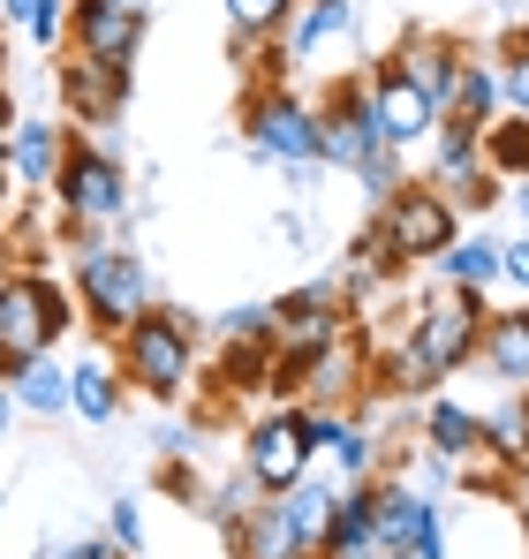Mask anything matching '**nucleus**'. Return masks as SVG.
Wrapping results in <instances>:
<instances>
[{
	"instance_id": "f257e3e1",
	"label": "nucleus",
	"mask_w": 529,
	"mask_h": 559,
	"mask_svg": "<svg viewBox=\"0 0 529 559\" xmlns=\"http://www.w3.org/2000/svg\"><path fill=\"white\" fill-rule=\"evenodd\" d=\"M114 371H121L129 393H144V401H160V408L189 401V378H197V318H189L181 302H152V310L114 341Z\"/></svg>"
},
{
	"instance_id": "f03ea898",
	"label": "nucleus",
	"mask_w": 529,
	"mask_h": 559,
	"mask_svg": "<svg viewBox=\"0 0 529 559\" xmlns=\"http://www.w3.org/2000/svg\"><path fill=\"white\" fill-rule=\"evenodd\" d=\"M69 295H77L84 325L106 341V348H114V341H121L152 302H160L144 250H129V242H84V250L69 258Z\"/></svg>"
},
{
	"instance_id": "7ed1b4c3",
	"label": "nucleus",
	"mask_w": 529,
	"mask_h": 559,
	"mask_svg": "<svg viewBox=\"0 0 529 559\" xmlns=\"http://www.w3.org/2000/svg\"><path fill=\"white\" fill-rule=\"evenodd\" d=\"M84 318H77V295L46 265H8L0 273V356L23 371L38 356H54V341H69Z\"/></svg>"
},
{
	"instance_id": "20e7f679",
	"label": "nucleus",
	"mask_w": 529,
	"mask_h": 559,
	"mask_svg": "<svg viewBox=\"0 0 529 559\" xmlns=\"http://www.w3.org/2000/svg\"><path fill=\"white\" fill-rule=\"evenodd\" d=\"M54 212H61V235L84 250V242H106V227H121L129 219V175H121V159H114V144H84V136H69V159H61V175H54Z\"/></svg>"
},
{
	"instance_id": "39448f33",
	"label": "nucleus",
	"mask_w": 529,
	"mask_h": 559,
	"mask_svg": "<svg viewBox=\"0 0 529 559\" xmlns=\"http://www.w3.org/2000/svg\"><path fill=\"white\" fill-rule=\"evenodd\" d=\"M484 318H492L484 295H469V287H432L424 302L401 310V341H409V356H416L432 378H454V371L477 364V348H484Z\"/></svg>"
},
{
	"instance_id": "423d86ee",
	"label": "nucleus",
	"mask_w": 529,
	"mask_h": 559,
	"mask_svg": "<svg viewBox=\"0 0 529 559\" xmlns=\"http://www.w3.org/2000/svg\"><path fill=\"white\" fill-rule=\"evenodd\" d=\"M243 136H250V152L264 167H287V175L326 167V152H318V98L287 92V84L243 92Z\"/></svg>"
},
{
	"instance_id": "0eeeda50",
	"label": "nucleus",
	"mask_w": 529,
	"mask_h": 559,
	"mask_svg": "<svg viewBox=\"0 0 529 559\" xmlns=\"http://www.w3.org/2000/svg\"><path fill=\"white\" fill-rule=\"evenodd\" d=\"M371 227H378V242L393 250L401 273H409V265H432L446 242H461V212H454L432 182H409L401 197H386Z\"/></svg>"
},
{
	"instance_id": "6e6552de",
	"label": "nucleus",
	"mask_w": 529,
	"mask_h": 559,
	"mask_svg": "<svg viewBox=\"0 0 529 559\" xmlns=\"http://www.w3.org/2000/svg\"><path fill=\"white\" fill-rule=\"evenodd\" d=\"M243 476L258 484L264 499H280V491H295V484L310 476V431H303V408L272 401V408H258V416L243 424Z\"/></svg>"
},
{
	"instance_id": "1a4fd4ad",
	"label": "nucleus",
	"mask_w": 529,
	"mask_h": 559,
	"mask_svg": "<svg viewBox=\"0 0 529 559\" xmlns=\"http://www.w3.org/2000/svg\"><path fill=\"white\" fill-rule=\"evenodd\" d=\"M349 295L341 280H303L287 295H272V348H295V356H318L349 333Z\"/></svg>"
},
{
	"instance_id": "9d476101",
	"label": "nucleus",
	"mask_w": 529,
	"mask_h": 559,
	"mask_svg": "<svg viewBox=\"0 0 529 559\" xmlns=\"http://www.w3.org/2000/svg\"><path fill=\"white\" fill-rule=\"evenodd\" d=\"M363 98H371V121H378V136H386L393 152H416V144H432V136H439V106L416 92L386 53L363 69Z\"/></svg>"
},
{
	"instance_id": "9b49d317",
	"label": "nucleus",
	"mask_w": 529,
	"mask_h": 559,
	"mask_svg": "<svg viewBox=\"0 0 529 559\" xmlns=\"http://www.w3.org/2000/svg\"><path fill=\"white\" fill-rule=\"evenodd\" d=\"M54 98H61V114L77 129H114L129 114V98H137V76L129 69H106V61H84V53H61Z\"/></svg>"
},
{
	"instance_id": "f8f14e48",
	"label": "nucleus",
	"mask_w": 529,
	"mask_h": 559,
	"mask_svg": "<svg viewBox=\"0 0 529 559\" xmlns=\"http://www.w3.org/2000/svg\"><path fill=\"white\" fill-rule=\"evenodd\" d=\"M69 53L106 61V69H137V53H144V8H121V0H69Z\"/></svg>"
},
{
	"instance_id": "ddd939ff",
	"label": "nucleus",
	"mask_w": 529,
	"mask_h": 559,
	"mask_svg": "<svg viewBox=\"0 0 529 559\" xmlns=\"http://www.w3.org/2000/svg\"><path fill=\"white\" fill-rule=\"evenodd\" d=\"M378 121H371V98H363V76H333L326 98H318V152L326 167H363V152H378Z\"/></svg>"
},
{
	"instance_id": "4468645a",
	"label": "nucleus",
	"mask_w": 529,
	"mask_h": 559,
	"mask_svg": "<svg viewBox=\"0 0 529 559\" xmlns=\"http://www.w3.org/2000/svg\"><path fill=\"white\" fill-rule=\"evenodd\" d=\"M461 53H469L461 38H446V31H432V23H416V31H401V46H393L386 61H393V69H401V76H409V84H416V92L446 114L454 76H461Z\"/></svg>"
},
{
	"instance_id": "2eb2a0df",
	"label": "nucleus",
	"mask_w": 529,
	"mask_h": 559,
	"mask_svg": "<svg viewBox=\"0 0 529 559\" xmlns=\"http://www.w3.org/2000/svg\"><path fill=\"white\" fill-rule=\"evenodd\" d=\"M61 159H69V129L61 121H38V114H15V129H8V182L54 189Z\"/></svg>"
},
{
	"instance_id": "dca6fc26",
	"label": "nucleus",
	"mask_w": 529,
	"mask_h": 559,
	"mask_svg": "<svg viewBox=\"0 0 529 559\" xmlns=\"http://www.w3.org/2000/svg\"><path fill=\"white\" fill-rule=\"evenodd\" d=\"M499 114H507L499 61H492V53H461V76H454V98H446L439 121H461V129H492Z\"/></svg>"
},
{
	"instance_id": "f3484780",
	"label": "nucleus",
	"mask_w": 529,
	"mask_h": 559,
	"mask_svg": "<svg viewBox=\"0 0 529 559\" xmlns=\"http://www.w3.org/2000/svg\"><path fill=\"white\" fill-rule=\"evenodd\" d=\"M355 38V8L349 0H303L295 8V23H287V38H280V53H287V69H310L326 46H341Z\"/></svg>"
},
{
	"instance_id": "a211bd4d",
	"label": "nucleus",
	"mask_w": 529,
	"mask_h": 559,
	"mask_svg": "<svg viewBox=\"0 0 529 559\" xmlns=\"http://www.w3.org/2000/svg\"><path fill=\"white\" fill-rule=\"evenodd\" d=\"M280 514H287L295 545H303V552L318 559V552H326V530H333V514H341V484L310 468V476H303L295 491H280Z\"/></svg>"
},
{
	"instance_id": "6ab92c4d",
	"label": "nucleus",
	"mask_w": 529,
	"mask_h": 559,
	"mask_svg": "<svg viewBox=\"0 0 529 559\" xmlns=\"http://www.w3.org/2000/svg\"><path fill=\"white\" fill-rule=\"evenodd\" d=\"M477 364L499 378L507 393H529V310H492V318H484Z\"/></svg>"
},
{
	"instance_id": "aec40b11",
	"label": "nucleus",
	"mask_w": 529,
	"mask_h": 559,
	"mask_svg": "<svg viewBox=\"0 0 529 559\" xmlns=\"http://www.w3.org/2000/svg\"><path fill=\"white\" fill-rule=\"evenodd\" d=\"M416 439H424V454L446 462V476H454V462H469V454L484 447V416H477V408H461V401H424Z\"/></svg>"
},
{
	"instance_id": "412c9836",
	"label": "nucleus",
	"mask_w": 529,
	"mask_h": 559,
	"mask_svg": "<svg viewBox=\"0 0 529 559\" xmlns=\"http://www.w3.org/2000/svg\"><path fill=\"white\" fill-rule=\"evenodd\" d=\"M227 552H235V559H310L303 545H295V530H287L280 499H258V507L227 530Z\"/></svg>"
},
{
	"instance_id": "4be33fe9",
	"label": "nucleus",
	"mask_w": 529,
	"mask_h": 559,
	"mask_svg": "<svg viewBox=\"0 0 529 559\" xmlns=\"http://www.w3.org/2000/svg\"><path fill=\"white\" fill-rule=\"evenodd\" d=\"M69 408H77L84 424H114V416H121V371H114V356L69 364Z\"/></svg>"
},
{
	"instance_id": "5701e85b",
	"label": "nucleus",
	"mask_w": 529,
	"mask_h": 559,
	"mask_svg": "<svg viewBox=\"0 0 529 559\" xmlns=\"http://www.w3.org/2000/svg\"><path fill=\"white\" fill-rule=\"evenodd\" d=\"M432 273H439V287L492 295V280H499V242H484V235H461V242H446L439 258H432Z\"/></svg>"
},
{
	"instance_id": "b1692460",
	"label": "nucleus",
	"mask_w": 529,
	"mask_h": 559,
	"mask_svg": "<svg viewBox=\"0 0 529 559\" xmlns=\"http://www.w3.org/2000/svg\"><path fill=\"white\" fill-rule=\"evenodd\" d=\"M212 378H220V393H235V401L264 393V378H272V341H220Z\"/></svg>"
},
{
	"instance_id": "393cba45",
	"label": "nucleus",
	"mask_w": 529,
	"mask_h": 559,
	"mask_svg": "<svg viewBox=\"0 0 529 559\" xmlns=\"http://www.w3.org/2000/svg\"><path fill=\"white\" fill-rule=\"evenodd\" d=\"M8 393H15V408H23V416H69V371H61L54 356L23 364V371L8 378Z\"/></svg>"
},
{
	"instance_id": "a878e982",
	"label": "nucleus",
	"mask_w": 529,
	"mask_h": 559,
	"mask_svg": "<svg viewBox=\"0 0 529 559\" xmlns=\"http://www.w3.org/2000/svg\"><path fill=\"white\" fill-rule=\"evenodd\" d=\"M484 447H492L507 468L529 462V393H507V401L484 416Z\"/></svg>"
},
{
	"instance_id": "bb28decb",
	"label": "nucleus",
	"mask_w": 529,
	"mask_h": 559,
	"mask_svg": "<svg viewBox=\"0 0 529 559\" xmlns=\"http://www.w3.org/2000/svg\"><path fill=\"white\" fill-rule=\"evenodd\" d=\"M484 167H492L499 182H522L529 175V121L522 114H499V121L484 129Z\"/></svg>"
},
{
	"instance_id": "cd10ccee",
	"label": "nucleus",
	"mask_w": 529,
	"mask_h": 559,
	"mask_svg": "<svg viewBox=\"0 0 529 559\" xmlns=\"http://www.w3.org/2000/svg\"><path fill=\"white\" fill-rule=\"evenodd\" d=\"M220 8H227L235 38H287V23H295L303 0H220Z\"/></svg>"
},
{
	"instance_id": "c85d7f7f",
	"label": "nucleus",
	"mask_w": 529,
	"mask_h": 559,
	"mask_svg": "<svg viewBox=\"0 0 529 559\" xmlns=\"http://www.w3.org/2000/svg\"><path fill=\"white\" fill-rule=\"evenodd\" d=\"M492 61H499V84H507V114L529 121V23H515V31L492 46Z\"/></svg>"
},
{
	"instance_id": "c756f323",
	"label": "nucleus",
	"mask_w": 529,
	"mask_h": 559,
	"mask_svg": "<svg viewBox=\"0 0 529 559\" xmlns=\"http://www.w3.org/2000/svg\"><path fill=\"white\" fill-rule=\"evenodd\" d=\"M258 499H264V491L250 484V476H243V468H235L227 484H212V499H204V514H212V530L227 537V530H235V522H243V514H250Z\"/></svg>"
},
{
	"instance_id": "7c9ffc66",
	"label": "nucleus",
	"mask_w": 529,
	"mask_h": 559,
	"mask_svg": "<svg viewBox=\"0 0 529 559\" xmlns=\"http://www.w3.org/2000/svg\"><path fill=\"white\" fill-rule=\"evenodd\" d=\"M106 545L121 559H144V507H137V499H114V507H106Z\"/></svg>"
},
{
	"instance_id": "2f4dec72",
	"label": "nucleus",
	"mask_w": 529,
	"mask_h": 559,
	"mask_svg": "<svg viewBox=\"0 0 529 559\" xmlns=\"http://www.w3.org/2000/svg\"><path fill=\"white\" fill-rule=\"evenodd\" d=\"M220 341H272V302H235L220 318Z\"/></svg>"
},
{
	"instance_id": "473e14b6",
	"label": "nucleus",
	"mask_w": 529,
	"mask_h": 559,
	"mask_svg": "<svg viewBox=\"0 0 529 559\" xmlns=\"http://www.w3.org/2000/svg\"><path fill=\"white\" fill-rule=\"evenodd\" d=\"M23 38L31 46H69V0H38L31 23H23Z\"/></svg>"
},
{
	"instance_id": "72a5a7b5",
	"label": "nucleus",
	"mask_w": 529,
	"mask_h": 559,
	"mask_svg": "<svg viewBox=\"0 0 529 559\" xmlns=\"http://www.w3.org/2000/svg\"><path fill=\"white\" fill-rule=\"evenodd\" d=\"M160 491L181 499V507H204V499H212V484H204V468H197V462H167V468H160Z\"/></svg>"
},
{
	"instance_id": "f704fd0d",
	"label": "nucleus",
	"mask_w": 529,
	"mask_h": 559,
	"mask_svg": "<svg viewBox=\"0 0 529 559\" xmlns=\"http://www.w3.org/2000/svg\"><path fill=\"white\" fill-rule=\"evenodd\" d=\"M499 280H515V287H529V235H515V242H499Z\"/></svg>"
},
{
	"instance_id": "c9c22d12",
	"label": "nucleus",
	"mask_w": 529,
	"mask_h": 559,
	"mask_svg": "<svg viewBox=\"0 0 529 559\" xmlns=\"http://www.w3.org/2000/svg\"><path fill=\"white\" fill-rule=\"evenodd\" d=\"M31 8H38V0H0V31H23V23H31Z\"/></svg>"
},
{
	"instance_id": "e433bc0d",
	"label": "nucleus",
	"mask_w": 529,
	"mask_h": 559,
	"mask_svg": "<svg viewBox=\"0 0 529 559\" xmlns=\"http://www.w3.org/2000/svg\"><path fill=\"white\" fill-rule=\"evenodd\" d=\"M507 197H515V219H522V235H529V175H522V182H507Z\"/></svg>"
},
{
	"instance_id": "4c0bfd02",
	"label": "nucleus",
	"mask_w": 529,
	"mask_h": 559,
	"mask_svg": "<svg viewBox=\"0 0 529 559\" xmlns=\"http://www.w3.org/2000/svg\"><path fill=\"white\" fill-rule=\"evenodd\" d=\"M8 424H15V393L0 385V439H8Z\"/></svg>"
},
{
	"instance_id": "58836bf2",
	"label": "nucleus",
	"mask_w": 529,
	"mask_h": 559,
	"mask_svg": "<svg viewBox=\"0 0 529 559\" xmlns=\"http://www.w3.org/2000/svg\"><path fill=\"white\" fill-rule=\"evenodd\" d=\"M8 129H15V98L0 92V136H8Z\"/></svg>"
},
{
	"instance_id": "ea45409f",
	"label": "nucleus",
	"mask_w": 529,
	"mask_h": 559,
	"mask_svg": "<svg viewBox=\"0 0 529 559\" xmlns=\"http://www.w3.org/2000/svg\"><path fill=\"white\" fill-rule=\"evenodd\" d=\"M8 189H15V182L0 175V242H8Z\"/></svg>"
},
{
	"instance_id": "a19ab883",
	"label": "nucleus",
	"mask_w": 529,
	"mask_h": 559,
	"mask_svg": "<svg viewBox=\"0 0 529 559\" xmlns=\"http://www.w3.org/2000/svg\"><path fill=\"white\" fill-rule=\"evenodd\" d=\"M121 8H152V0H121Z\"/></svg>"
},
{
	"instance_id": "79ce46f5",
	"label": "nucleus",
	"mask_w": 529,
	"mask_h": 559,
	"mask_svg": "<svg viewBox=\"0 0 529 559\" xmlns=\"http://www.w3.org/2000/svg\"><path fill=\"white\" fill-rule=\"evenodd\" d=\"M0 61H8V38H0Z\"/></svg>"
},
{
	"instance_id": "37998d69",
	"label": "nucleus",
	"mask_w": 529,
	"mask_h": 559,
	"mask_svg": "<svg viewBox=\"0 0 529 559\" xmlns=\"http://www.w3.org/2000/svg\"><path fill=\"white\" fill-rule=\"evenodd\" d=\"M114 559H121V552H114Z\"/></svg>"
}]
</instances>
